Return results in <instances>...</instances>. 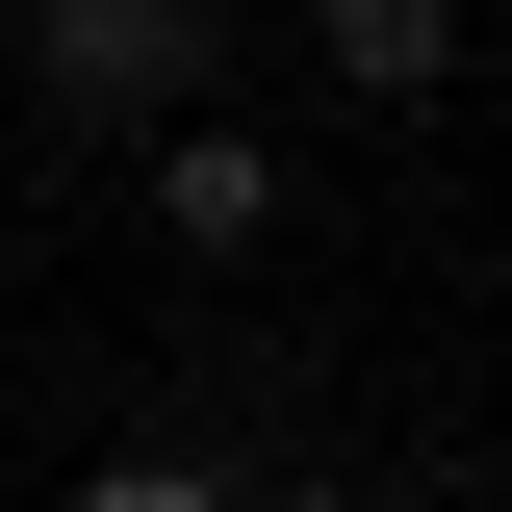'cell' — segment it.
Masks as SVG:
<instances>
[{
    "label": "cell",
    "instance_id": "7a4b0ae2",
    "mask_svg": "<svg viewBox=\"0 0 512 512\" xmlns=\"http://www.w3.org/2000/svg\"><path fill=\"white\" fill-rule=\"evenodd\" d=\"M128 154H154V231H180V256H256V231H282V154H256V128H205V103H154Z\"/></svg>",
    "mask_w": 512,
    "mask_h": 512
},
{
    "label": "cell",
    "instance_id": "6da1fadb",
    "mask_svg": "<svg viewBox=\"0 0 512 512\" xmlns=\"http://www.w3.org/2000/svg\"><path fill=\"white\" fill-rule=\"evenodd\" d=\"M205 52H231V0H26V77H52L77 128H154V103H205Z\"/></svg>",
    "mask_w": 512,
    "mask_h": 512
},
{
    "label": "cell",
    "instance_id": "3957f363",
    "mask_svg": "<svg viewBox=\"0 0 512 512\" xmlns=\"http://www.w3.org/2000/svg\"><path fill=\"white\" fill-rule=\"evenodd\" d=\"M308 52H333V103H436L461 77V0H308Z\"/></svg>",
    "mask_w": 512,
    "mask_h": 512
}]
</instances>
